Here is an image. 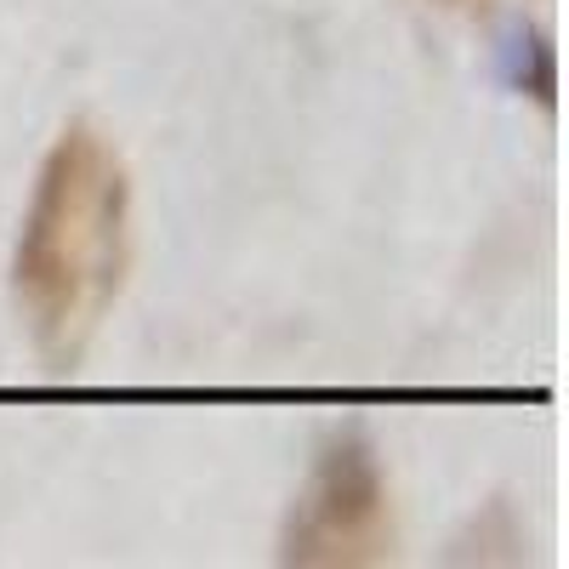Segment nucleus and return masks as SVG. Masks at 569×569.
<instances>
[{"label":"nucleus","mask_w":569,"mask_h":569,"mask_svg":"<svg viewBox=\"0 0 569 569\" xmlns=\"http://www.w3.org/2000/svg\"><path fill=\"white\" fill-rule=\"evenodd\" d=\"M131 262V182L103 131L74 120L40 160L23 233L12 251V297L46 365L69 370L109 319Z\"/></svg>","instance_id":"obj_1"},{"label":"nucleus","mask_w":569,"mask_h":569,"mask_svg":"<svg viewBox=\"0 0 569 569\" xmlns=\"http://www.w3.org/2000/svg\"><path fill=\"white\" fill-rule=\"evenodd\" d=\"M393 541L388 525V479L376 467V450L359 433L330 439L297 496L284 558L297 563H370Z\"/></svg>","instance_id":"obj_2"}]
</instances>
